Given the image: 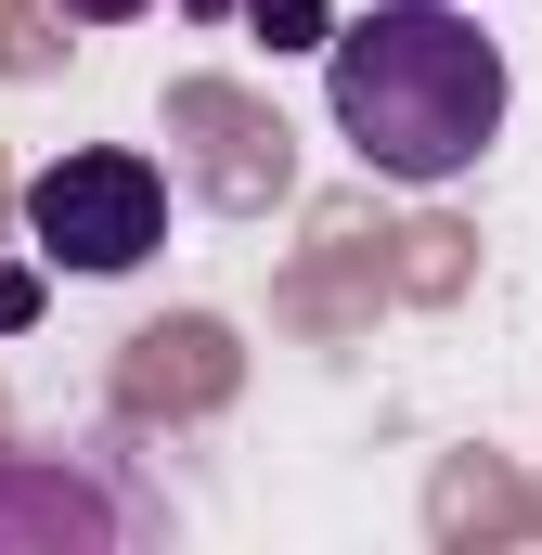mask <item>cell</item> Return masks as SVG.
Returning a JSON list of instances; mask_svg holds the SVG:
<instances>
[{
	"mask_svg": "<svg viewBox=\"0 0 542 555\" xmlns=\"http://www.w3.org/2000/svg\"><path fill=\"white\" fill-rule=\"evenodd\" d=\"M323 117L375 181H465L504 142V52L465 0H375L323 39Z\"/></svg>",
	"mask_w": 542,
	"mask_h": 555,
	"instance_id": "1",
	"label": "cell"
},
{
	"mask_svg": "<svg viewBox=\"0 0 542 555\" xmlns=\"http://www.w3.org/2000/svg\"><path fill=\"white\" fill-rule=\"evenodd\" d=\"M26 246L52 272H142L168 246V168L130 155V142H78L52 168H26Z\"/></svg>",
	"mask_w": 542,
	"mask_h": 555,
	"instance_id": "2",
	"label": "cell"
},
{
	"mask_svg": "<svg viewBox=\"0 0 542 555\" xmlns=\"http://www.w3.org/2000/svg\"><path fill=\"white\" fill-rule=\"evenodd\" d=\"M104 530H117V517H104V504H91V491H78L65 465H26V452L0 465V543L65 555V543H104Z\"/></svg>",
	"mask_w": 542,
	"mask_h": 555,
	"instance_id": "3",
	"label": "cell"
},
{
	"mask_svg": "<svg viewBox=\"0 0 542 555\" xmlns=\"http://www.w3.org/2000/svg\"><path fill=\"white\" fill-rule=\"evenodd\" d=\"M246 26H259L271 52H323V39H336V13H323V0H246Z\"/></svg>",
	"mask_w": 542,
	"mask_h": 555,
	"instance_id": "4",
	"label": "cell"
},
{
	"mask_svg": "<svg viewBox=\"0 0 542 555\" xmlns=\"http://www.w3.org/2000/svg\"><path fill=\"white\" fill-rule=\"evenodd\" d=\"M65 26H130V13H155V0H52Z\"/></svg>",
	"mask_w": 542,
	"mask_h": 555,
	"instance_id": "5",
	"label": "cell"
},
{
	"mask_svg": "<svg viewBox=\"0 0 542 555\" xmlns=\"http://www.w3.org/2000/svg\"><path fill=\"white\" fill-rule=\"evenodd\" d=\"M26 310H39V272H13V259H0V336H13Z\"/></svg>",
	"mask_w": 542,
	"mask_h": 555,
	"instance_id": "6",
	"label": "cell"
},
{
	"mask_svg": "<svg viewBox=\"0 0 542 555\" xmlns=\"http://www.w3.org/2000/svg\"><path fill=\"white\" fill-rule=\"evenodd\" d=\"M181 13H194V26H233V13H246V0H181Z\"/></svg>",
	"mask_w": 542,
	"mask_h": 555,
	"instance_id": "7",
	"label": "cell"
}]
</instances>
